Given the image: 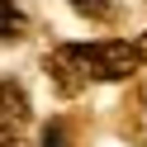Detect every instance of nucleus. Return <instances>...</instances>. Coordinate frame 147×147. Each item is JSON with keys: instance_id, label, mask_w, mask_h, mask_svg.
Instances as JSON below:
<instances>
[{"instance_id": "obj_4", "label": "nucleus", "mask_w": 147, "mask_h": 147, "mask_svg": "<svg viewBox=\"0 0 147 147\" xmlns=\"http://www.w3.org/2000/svg\"><path fill=\"white\" fill-rule=\"evenodd\" d=\"M81 14H105V0H71Z\"/></svg>"}, {"instance_id": "obj_1", "label": "nucleus", "mask_w": 147, "mask_h": 147, "mask_svg": "<svg viewBox=\"0 0 147 147\" xmlns=\"http://www.w3.org/2000/svg\"><path fill=\"white\" fill-rule=\"evenodd\" d=\"M142 62V48L128 38H100V43H62L57 52H48V76L62 95L95 86V81H128Z\"/></svg>"}, {"instance_id": "obj_2", "label": "nucleus", "mask_w": 147, "mask_h": 147, "mask_svg": "<svg viewBox=\"0 0 147 147\" xmlns=\"http://www.w3.org/2000/svg\"><path fill=\"white\" fill-rule=\"evenodd\" d=\"M29 95L19 81H0V138H19L29 128Z\"/></svg>"}, {"instance_id": "obj_6", "label": "nucleus", "mask_w": 147, "mask_h": 147, "mask_svg": "<svg viewBox=\"0 0 147 147\" xmlns=\"http://www.w3.org/2000/svg\"><path fill=\"white\" fill-rule=\"evenodd\" d=\"M138 48H142V62H147V33H142V38H138Z\"/></svg>"}, {"instance_id": "obj_3", "label": "nucleus", "mask_w": 147, "mask_h": 147, "mask_svg": "<svg viewBox=\"0 0 147 147\" xmlns=\"http://www.w3.org/2000/svg\"><path fill=\"white\" fill-rule=\"evenodd\" d=\"M29 33V14L19 0H0V43H19Z\"/></svg>"}, {"instance_id": "obj_5", "label": "nucleus", "mask_w": 147, "mask_h": 147, "mask_svg": "<svg viewBox=\"0 0 147 147\" xmlns=\"http://www.w3.org/2000/svg\"><path fill=\"white\" fill-rule=\"evenodd\" d=\"M0 147H24V142H19V138H0Z\"/></svg>"}]
</instances>
